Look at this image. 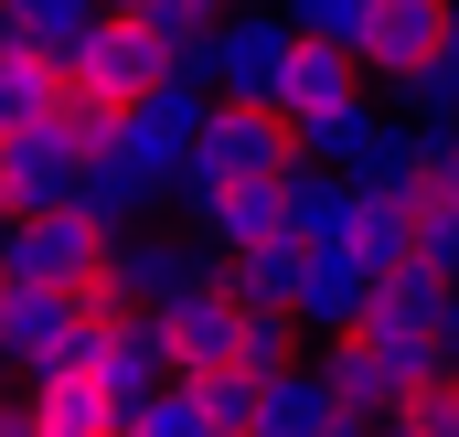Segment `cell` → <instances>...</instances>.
I'll list each match as a JSON object with an SVG mask.
<instances>
[{"label": "cell", "instance_id": "6da1fadb", "mask_svg": "<svg viewBox=\"0 0 459 437\" xmlns=\"http://www.w3.org/2000/svg\"><path fill=\"white\" fill-rule=\"evenodd\" d=\"M310 150H299V117L278 107V97H214V128H204V150H193V182H182V203L193 193H225V182H289Z\"/></svg>", "mask_w": 459, "mask_h": 437}, {"label": "cell", "instance_id": "7a4b0ae2", "mask_svg": "<svg viewBox=\"0 0 459 437\" xmlns=\"http://www.w3.org/2000/svg\"><path fill=\"white\" fill-rule=\"evenodd\" d=\"M332 384H342L352 406H374V416H406L438 373H449V341H417V330H385V321H363L332 341V363H321Z\"/></svg>", "mask_w": 459, "mask_h": 437}, {"label": "cell", "instance_id": "3957f363", "mask_svg": "<svg viewBox=\"0 0 459 437\" xmlns=\"http://www.w3.org/2000/svg\"><path fill=\"white\" fill-rule=\"evenodd\" d=\"M214 97L225 86H204V75H171V86H150L139 107L117 117V150L160 182V193H182L193 182V150H204V128H214Z\"/></svg>", "mask_w": 459, "mask_h": 437}, {"label": "cell", "instance_id": "277c9868", "mask_svg": "<svg viewBox=\"0 0 459 437\" xmlns=\"http://www.w3.org/2000/svg\"><path fill=\"white\" fill-rule=\"evenodd\" d=\"M75 86L97 97V107H139L150 86H171V32L150 21V11H108L86 43H75Z\"/></svg>", "mask_w": 459, "mask_h": 437}, {"label": "cell", "instance_id": "5b68a950", "mask_svg": "<svg viewBox=\"0 0 459 437\" xmlns=\"http://www.w3.org/2000/svg\"><path fill=\"white\" fill-rule=\"evenodd\" d=\"M459 0H374V32H363V75H385L395 97H428V75L449 64Z\"/></svg>", "mask_w": 459, "mask_h": 437}, {"label": "cell", "instance_id": "8992f818", "mask_svg": "<svg viewBox=\"0 0 459 437\" xmlns=\"http://www.w3.org/2000/svg\"><path fill=\"white\" fill-rule=\"evenodd\" d=\"M75 171H86V139L65 117L0 128V214H65L75 203Z\"/></svg>", "mask_w": 459, "mask_h": 437}, {"label": "cell", "instance_id": "52a82bcc", "mask_svg": "<svg viewBox=\"0 0 459 437\" xmlns=\"http://www.w3.org/2000/svg\"><path fill=\"white\" fill-rule=\"evenodd\" d=\"M75 352H86V310H75V288L0 278V363H22V384L54 373V363H75Z\"/></svg>", "mask_w": 459, "mask_h": 437}, {"label": "cell", "instance_id": "ba28073f", "mask_svg": "<svg viewBox=\"0 0 459 437\" xmlns=\"http://www.w3.org/2000/svg\"><path fill=\"white\" fill-rule=\"evenodd\" d=\"M108 278L128 310H171V299H193V288H214L225 278V256L204 245V235H117L108 245Z\"/></svg>", "mask_w": 459, "mask_h": 437}, {"label": "cell", "instance_id": "9c48e42d", "mask_svg": "<svg viewBox=\"0 0 459 437\" xmlns=\"http://www.w3.org/2000/svg\"><path fill=\"white\" fill-rule=\"evenodd\" d=\"M289 54H299V11L278 0H256V11H225L214 21V86L225 97H278L289 86Z\"/></svg>", "mask_w": 459, "mask_h": 437}, {"label": "cell", "instance_id": "30bf717a", "mask_svg": "<svg viewBox=\"0 0 459 437\" xmlns=\"http://www.w3.org/2000/svg\"><path fill=\"white\" fill-rule=\"evenodd\" d=\"M108 245H117V235H108V224H86L75 203H65V214H11L0 278H43V288H75V278H86Z\"/></svg>", "mask_w": 459, "mask_h": 437}, {"label": "cell", "instance_id": "8fae6325", "mask_svg": "<svg viewBox=\"0 0 459 437\" xmlns=\"http://www.w3.org/2000/svg\"><path fill=\"white\" fill-rule=\"evenodd\" d=\"M374 288H385V267L363 245H310V267H299V330H321V341L363 330L374 321Z\"/></svg>", "mask_w": 459, "mask_h": 437}, {"label": "cell", "instance_id": "7c38bea8", "mask_svg": "<svg viewBox=\"0 0 459 437\" xmlns=\"http://www.w3.org/2000/svg\"><path fill=\"white\" fill-rule=\"evenodd\" d=\"M160 321V352H171V373H214L246 352V299H235V278L214 288H193V299H171V310H150Z\"/></svg>", "mask_w": 459, "mask_h": 437}, {"label": "cell", "instance_id": "4fadbf2b", "mask_svg": "<svg viewBox=\"0 0 459 437\" xmlns=\"http://www.w3.org/2000/svg\"><path fill=\"white\" fill-rule=\"evenodd\" d=\"M43 437H128V395H117L108 373L75 352V363H54V373H32V395H22Z\"/></svg>", "mask_w": 459, "mask_h": 437}, {"label": "cell", "instance_id": "5bb4252c", "mask_svg": "<svg viewBox=\"0 0 459 437\" xmlns=\"http://www.w3.org/2000/svg\"><path fill=\"white\" fill-rule=\"evenodd\" d=\"M193 235L214 256H256L289 235V182H225V193H193Z\"/></svg>", "mask_w": 459, "mask_h": 437}, {"label": "cell", "instance_id": "9a60e30c", "mask_svg": "<svg viewBox=\"0 0 459 437\" xmlns=\"http://www.w3.org/2000/svg\"><path fill=\"white\" fill-rule=\"evenodd\" d=\"M374 321L385 330H417V341H449L459 321V278L438 256H406V267H385V288H374Z\"/></svg>", "mask_w": 459, "mask_h": 437}, {"label": "cell", "instance_id": "2e32d148", "mask_svg": "<svg viewBox=\"0 0 459 437\" xmlns=\"http://www.w3.org/2000/svg\"><path fill=\"white\" fill-rule=\"evenodd\" d=\"M150 203H160V182H150L128 150H86V171H75V214H86V224L139 235V224H150Z\"/></svg>", "mask_w": 459, "mask_h": 437}, {"label": "cell", "instance_id": "e0dca14e", "mask_svg": "<svg viewBox=\"0 0 459 437\" xmlns=\"http://www.w3.org/2000/svg\"><path fill=\"white\" fill-rule=\"evenodd\" d=\"M75 97H86V86H75V64H65V54H43V43H11V54H0V128L65 117Z\"/></svg>", "mask_w": 459, "mask_h": 437}, {"label": "cell", "instance_id": "ac0fdd59", "mask_svg": "<svg viewBox=\"0 0 459 437\" xmlns=\"http://www.w3.org/2000/svg\"><path fill=\"white\" fill-rule=\"evenodd\" d=\"M342 97H363V54H352V43H321V32H299L278 107H289V117H321V107H342Z\"/></svg>", "mask_w": 459, "mask_h": 437}, {"label": "cell", "instance_id": "d6986e66", "mask_svg": "<svg viewBox=\"0 0 459 437\" xmlns=\"http://www.w3.org/2000/svg\"><path fill=\"white\" fill-rule=\"evenodd\" d=\"M289 235H299V245H342L352 235V171L299 160V171H289Z\"/></svg>", "mask_w": 459, "mask_h": 437}, {"label": "cell", "instance_id": "ffe728a7", "mask_svg": "<svg viewBox=\"0 0 459 437\" xmlns=\"http://www.w3.org/2000/svg\"><path fill=\"white\" fill-rule=\"evenodd\" d=\"M108 21V0H0V32L11 43H43V54H65L75 64V43Z\"/></svg>", "mask_w": 459, "mask_h": 437}, {"label": "cell", "instance_id": "44dd1931", "mask_svg": "<svg viewBox=\"0 0 459 437\" xmlns=\"http://www.w3.org/2000/svg\"><path fill=\"white\" fill-rule=\"evenodd\" d=\"M385 139V117H374V97H342V107L299 117V150L321 160V171H363V150Z\"/></svg>", "mask_w": 459, "mask_h": 437}, {"label": "cell", "instance_id": "7402d4cb", "mask_svg": "<svg viewBox=\"0 0 459 437\" xmlns=\"http://www.w3.org/2000/svg\"><path fill=\"white\" fill-rule=\"evenodd\" d=\"M299 267H310L299 235H278V245H256V256H225L235 299H256V310H299Z\"/></svg>", "mask_w": 459, "mask_h": 437}, {"label": "cell", "instance_id": "603a6c76", "mask_svg": "<svg viewBox=\"0 0 459 437\" xmlns=\"http://www.w3.org/2000/svg\"><path fill=\"white\" fill-rule=\"evenodd\" d=\"M128 437H225V416L204 406V384H193V373H171L150 406H128Z\"/></svg>", "mask_w": 459, "mask_h": 437}, {"label": "cell", "instance_id": "cb8c5ba5", "mask_svg": "<svg viewBox=\"0 0 459 437\" xmlns=\"http://www.w3.org/2000/svg\"><path fill=\"white\" fill-rule=\"evenodd\" d=\"M193 384H204V406L225 416V437H246V427H256V406H267V373H256L246 352H235V363H214V373H193Z\"/></svg>", "mask_w": 459, "mask_h": 437}, {"label": "cell", "instance_id": "d4e9b609", "mask_svg": "<svg viewBox=\"0 0 459 437\" xmlns=\"http://www.w3.org/2000/svg\"><path fill=\"white\" fill-rule=\"evenodd\" d=\"M289 11H299V32L352 43V54H363V32H374V0H289Z\"/></svg>", "mask_w": 459, "mask_h": 437}, {"label": "cell", "instance_id": "484cf974", "mask_svg": "<svg viewBox=\"0 0 459 437\" xmlns=\"http://www.w3.org/2000/svg\"><path fill=\"white\" fill-rule=\"evenodd\" d=\"M406 416H417V437H459V363L417 395V406H406Z\"/></svg>", "mask_w": 459, "mask_h": 437}, {"label": "cell", "instance_id": "4316f807", "mask_svg": "<svg viewBox=\"0 0 459 437\" xmlns=\"http://www.w3.org/2000/svg\"><path fill=\"white\" fill-rule=\"evenodd\" d=\"M428 107H438V117H459V32H449V64L428 75Z\"/></svg>", "mask_w": 459, "mask_h": 437}, {"label": "cell", "instance_id": "83f0119b", "mask_svg": "<svg viewBox=\"0 0 459 437\" xmlns=\"http://www.w3.org/2000/svg\"><path fill=\"white\" fill-rule=\"evenodd\" d=\"M0 437H43V416H32V406H22V416H0Z\"/></svg>", "mask_w": 459, "mask_h": 437}, {"label": "cell", "instance_id": "f1b7e54d", "mask_svg": "<svg viewBox=\"0 0 459 437\" xmlns=\"http://www.w3.org/2000/svg\"><path fill=\"white\" fill-rule=\"evenodd\" d=\"M374 437H417V416H374Z\"/></svg>", "mask_w": 459, "mask_h": 437}, {"label": "cell", "instance_id": "f546056e", "mask_svg": "<svg viewBox=\"0 0 459 437\" xmlns=\"http://www.w3.org/2000/svg\"><path fill=\"white\" fill-rule=\"evenodd\" d=\"M438 193H449V203H459V160H449V171H438Z\"/></svg>", "mask_w": 459, "mask_h": 437}, {"label": "cell", "instance_id": "4dcf8cb0", "mask_svg": "<svg viewBox=\"0 0 459 437\" xmlns=\"http://www.w3.org/2000/svg\"><path fill=\"white\" fill-rule=\"evenodd\" d=\"M449 363H459V321H449Z\"/></svg>", "mask_w": 459, "mask_h": 437}]
</instances>
